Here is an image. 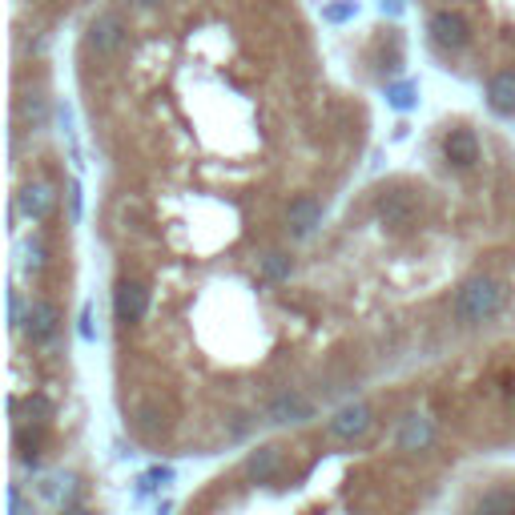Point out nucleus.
I'll list each match as a JSON object with an SVG mask.
<instances>
[{"instance_id":"obj_1","label":"nucleus","mask_w":515,"mask_h":515,"mask_svg":"<svg viewBox=\"0 0 515 515\" xmlns=\"http://www.w3.org/2000/svg\"><path fill=\"white\" fill-rule=\"evenodd\" d=\"M503 282L492 274H471L467 282H459V290L451 294V319L459 326H483L503 311Z\"/></svg>"},{"instance_id":"obj_10","label":"nucleus","mask_w":515,"mask_h":515,"mask_svg":"<svg viewBox=\"0 0 515 515\" xmlns=\"http://www.w3.org/2000/svg\"><path fill=\"white\" fill-rule=\"evenodd\" d=\"M306 419H314V402L298 391H282L266 402V423L282 427V423H306Z\"/></svg>"},{"instance_id":"obj_17","label":"nucleus","mask_w":515,"mask_h":515,"mask_svg":"<svg viewBox=\"0 0 515 515\" xmlns=\"http://www.w3.org/2000/svg\"><path fill=\"white\" fill-rule=\"evenodd\" d=\"M471 508L475 511H515V492H503V487H495V492L479 495V500H471Z\"/></svg>"},{"instance_id":"obj_24","label":"nucleus","mask_w":515,"mask_h":515,"mask_svg":"<svg viewBox=\"0 0 515 515\" xmlns=\"http://www.w3.org/2000/svg\"><path fill=\"white\" fill-rule=\"evenodd\" d=\"M45 262H49L45 246H41V242H24V266H29V270H45Z\"/></svg>"},{"instance_id":"obj_30","label":"nucleus","mask_w":515,"mask_h":515,"mask_svg":"<svg viewBox=\"0 0 515 515\" xmlns=\"http://www.w3.org/2000/svg\"><path fill=\"white\" fill-rule=\"evenodd\" d=\"M511 411H515V399H511Z\"/></svg>"},{"instance_id":"obj_12","label":"nucleus","mask_w":515,"mask_h":515,"mask_svg":"<svg viewBox=\"0 0 515 515\" xmlns=\"http://www.w3.org/2000/svg\"><path fill=\"white\" fill-rule=\"evenodd\" d=\"M322 226V205L314 202V197H294V202L286 205V234L294 238V242H303V238H311L314 230Z\"/></svg>"},{"instance_id":"obj_25","label":"nucleus","mask_w":515,"mask_h":515,"mask_svg":"<svg viewBox=\"0 0 515 515\" xmlns=\"http://www.w3.org/2000/svg\"><path fill=\"white\" fill-rule=\"evenodd\" d=\"M81 339L85 342L97 339V330H93V306H85V311H81Z\"/></svg>"},{"instance_id":"obj_2","label":"nucleus","mask_w":515,"mask_h":515,"mask_svg":"<svg viewBox=\"0 0 515 515\" xmlns=\"http://www.w3.org/2000/svg\"><path fill=\"white\" fill-rule=\"evenodd\" d=\"M129 41V24L122 13H101L89 21V29H85V49H89L93 57H113L122 53Z\"/></svg>"},{"instance_id":"obj_9","label":"nucleus","mask_w":515,"mask_h":515,"mask_svg":"<svg viewBox=\"0 0 515 515\" xmlns=\"http://www.w3.org/2000/svg\"><path fill=\"white\" fill-rule=\"evenodd\" d=\"M282 467H286V451H282L278 443H262V447H254L242 463L250 483H270V479L282 475Z\"/></svg>"},{"instance_id":"obj_13","label":"nucleus","mask_w":515,"mask_h":515,"mask_svg":"<svg viewBox=\"0 0 515 515\" xmlns=\"http://www.w3.org/2000/svg\"><path fill=\"white\" fill-rule=\"evenodd\" d=\"M443 158L451 169H475L479 166V137L471 129H451L443 137Z\"/></svg>"},{"instance_id":"obj_29","label":"nucleus","mask_w":515,"mask_h":515,"mask_svg":"<svg viewBox=\"0 0 515 515\" xmlns=\"http://www.w3.org/2000/svg\"><path fill=\"white\" fill-rule=\"evenodd\" d=\"M129 5H133V8H145V13H149V8H158L161 0H129Z\"/></svg>"},{"instance_id":"obj_27","label":"nucleus","mask_w":515,"mask_h":515,"mask_svg":"<svg viewBox=\"0 0 515 515\" xmlns=\"http://www.w3.org/2000/svg\"><path fill=\"white\" fill-rule=\"evenodd\" d=\"M8 508H13V515H21V511H24V495H21V487H13V492H8Z\"/></svg>"},{"instance_id":"obj_20","label":"nucleus","mask_w":515,"mask_h":515,"mask_svg":"<svg viewBox=\"0 0 515 515\" xmlns=\"http://www.w3.org/2000/svg\"><path fill=\"white\" fill-rule=\"evenodd\" d=\"M169 479H174V467H153V471H145V475L137 479V495L158 492V487H166Z\"/></svg>"},{"instance_id":"obj_18","label":"nucleus","mask_w":515,"mask_h":515,"mask_svg":"<svg viewBox=\"0 0 515 515\" xmlns=\"http://www.w3.org/2000/svg\"><path fill=\"white\" fill-rule=\"evenodd\" d=\"M262 274H266L270 282H286L290 274H294V258H290V254H278V250L266 254V258H262Z\"/></svg>"},{"instance_id":"obj_21","label":"nucleus","mask_w":515,"mask_h":515,"mask_svg":"<svg viewBox=\"0 0 515 515\" xmlns=\"http://www.w3.org/2000/svg\"><path fill=\"white\" fill-rule=\"evenodd\" d=\"M21 113L29 117L32 125H45V117H49V105H45V97H41V93H29V97L21 101Z\"/></svg>"},{"instance_id":"obj_4","label":"nucleus","mask_w":515,"mask_h":515,"mask_svg":"<svg viewBox=\"0 0 515 515\" xmlns=\"http://www.w3.org/2000/svg\"><path fill=\"white\" fill-rule=\"evenodd\" d=\"M427 32H431V41L443 49V53H463V49L471 45V24H467V16L455 13V8H439V13H431Z\"/></svg>"},{"instance_id":"obj_23","label":"nucleus","mask_w":515,"mask_h":515,"mask_svg":"<svg viewBox=\"0 0 515 515\" xmlns=\"http://www.w3.org/2000/svg\"><path fill=\"white\" fill-rule=\"evenodd\" d=\"M24 322V298L21 290H8V330H21Z\"/></svg>"},{"instance_id":"obj_3","label":"nucleus","mask_w":515,"mask_h":515,"mask_svg":"<svg viewBox=\"0 0 515 515\" xmlns=\"http://www.w3.org/2000/svg\"><path fill=\"white\" fill-rule=\"evenodd\" d=\"M371 427H375V411L366 402H347V407H339L326 419V435L334 443H358L371 435Z\"/></svg>"},{"instance_id":"obj_7","label":"nucleus","mask_w":515,"mask_h":515,"mask_svg":"<svg viewBox=\"0 0 515 515\" xmlns=\"http://www.w3.org/2000/svg\"><path fill=\"white\" fill-rule=\"evenodd\" d=\"M375 213H379V221L386 230H411L419 205L407 190H386V194H379V202H375Z\"/></svg>"},{"instance_id":"obj_6","label":"nucleus","mask_w":515,"mask_h":515,"mask_svg":"<svg viewBox=\"0 0 515 515\" xmlns=\"http://www.w3.org/2000/svg\"><path fill=\"white\" fill-rule=\"evenodd\" d=\"M149 311V286L137 278H122L113 290V314L122 326H137Z\"/></svg>"},{"instance_id":"obj_26","label":"nucleus","mask_w":515,"mask_h":515,"mask_svg":"<svg viewBox=\"0 0 515 515\" xmlns=\"http://www.w3.org/2000/svg\"><path fill=\"white\" fill-rule=\"evenodd\" d=\"M68 213H73V221H81V185L68 190Z\"/></svg>"},{"instance_id":"obj_22","label":"nucleus","mask_w":515,"mask_h":515,"mask_svg":"<svg viewBox=\"0 0 515 515\" xmlns=\"http://www.w3.org/2000/svg\"><path fill=\"white\" fill-rule=\"evenodd\" d=\"M355 13H358V5H355V0H339V5H326V8H322V16H326V21H330V24L350 21V16H355Z\"/></svg>"},{"instance_id":"obj_14","label":"nucleus","mask_w":515,"mask_h":515,"mask_svg":"<svg viewBox=\"0 0 515 515\" xmlns=\"http://www.w3.org/2000/svg\"><path fill=\"white\" fill-rule=\"evenodd\" d=\"M487 105L503 117L515 113V68H500V73L487 81Z\"/></svg>"},{"instance_id":"obj_8","label":"nucleus","mask_w":515,"mask_h":515,"mask_svg":"<svg viewBox=\"0 0 515 515\" xmlns=\"http://www.w3.org/2000/svg\"><path fill=\"white\" fill-rule=\"evenodd\" d=\"M394 443H399L402 455H419V451H431L435 443V423L427 415H419V411H411V415L399 419V431H394Z\"/></svg>"},{"instance_id":"obj_16","label":"nucleus","mask_w":515,"mask_h":515,"mask_svg":"<svg viewBox=\"0 0 515 515\" xmlns=\"http://www.w3.org/2000/svg\"><path fill=\"white\" fill-rule=\"evenodd\" d=\"M415 101H419V85H415V81H394V85H386V105H391V109L407 113V109H415Z\"/></svg>"},{"instance_id":"obj_15","label":"nucleus","mask_w":515,"mask_h":515,"mask_svg":"<svg viewBox=\"0 0 515 515\" xmlns=\"http://www.w3.org/2000/svg\"><path fill=\"white\" fill-rule=\"evenodd\" d=\"M41 500L53 503V508H73V495H77V475H49L37 483Z\"/></svg>"},{"instance_id":"obj_19","label":"nucleus","mask_w":515,"mask_h":515,"mask_svg":"<svg viewBox=\"0 0 515 515\" xmlns=\"http://www.w3.org/2000/svg\"><path fill=\"white\" fill-rule=\"evenodd\" d=\"M53 399H49V394H29V399H24V415L32 419V423H49V419H53Z\"/></svg>"},{"instance_id":"obj_28","label":"nucleus","mask_w":515,"mask_h":515,"mask_svg":"<svg viewBox=\"0 0 515 515\" xmlns=\"http://www.w3.org/2000/svg\"><path fill=\"white\" fill-rule=\"evenodd\" d=\"M379 8H383L386 16H399L402 13V0H379Z\"/></svg>"},{"instance_id":"obj_11","label":"nucleus","mask_w":515,"mask_h":515,"mask_svg":"<svg viewBox=\"0 0 515 515\" xmlns=\"http://www.w3.org/2000/svg\"><path fill=\"white\" fill-rule=\"evenodd\" d=\"M53 205H57V194H53V185H45V182H29V185H21V194H16V218H29V221H45L49 213H53Z\"/></svg>"},{"instance_id":"obj_5","label":"nucleus","mask_w":515,"mask_h":515,"mask_svg":"<svg viewBox=\"0 0 515 515\" xmlns=\"http://www.w3.org/2000/svg\"><path fill=\"white\" fill-rule=\"evenodd\" d=\"M57 326H61V311H57V303H49V298H32V303L24 306L21 334L32 342V347H45V342H53Z\"/></svg>"}]
</instances>
